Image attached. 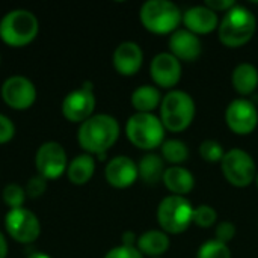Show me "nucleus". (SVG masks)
<instances>
[{"label": "nucleus", "mask_w": 258, "mask_h": 258, "mask_svg": "<svg viewBox=\"0 0 258 258\" xmlns=\"http://www.w3.org/2000/svg\"><path fill=\"white\" fill-rule=\"evenodd\" d=\"M119 124L107 113H97L79 127L77 141L88 154H104L118 139Z\"/></svg>", "instance_id": "f257e3e1"}, {"label": "nucleus", "mask_w": 258, "mask_h": 258, "mask_svg": "<svg viewBox=\"0 0 258 258\" xmlns=\"http://www.w3.org/2000/svg\"><path fill=\"white\" fill-rule=\"evenodd\" d=\"M257 29L255 15L243 8V6H233L230 11L225 12L222 20L218 26L219 41L227 47H242L251 41Z\"/></svg>", "instance_id": "f03ea898"}, {"label": "nucleus", "mask_w": 258, "mask_h": 258, "mask_svg": "<svg viewBox=\"0 0 258 258\" xmlns=\"http://www.w3.org/2000/svg\"><path fill=\"white\" fill-rule=\"evenodd\" d=\"M195 118L194 98L180 89L168 92L160 103V121L169 132L186 130Z\"/></svg>", "instance_id": "7ed1b4c3"}, {"label": "nucleus", "mask_w": 258, "mask_h": 258, "mask_svg": "<svg viewBox=\"0 0 258 258\" xmlns=\"http://www.w3.org/2000/svg\"><path fill=\"white\" fill-rule=\"evenodd\" d=\"M39 23L27 9H12L0 20V38L12 47L26 45L38 35Z\"/></svg>", "instance_id": "20e7f679"}, {"label": "nucleus", "mask_w": 258, "mask_h": 258, "mask_svg": "<svg viewBox=\"0 0 258 258\" xmlns=\"http://www.w3.org/2000/svg\"><path fill=\"white\" fill-rule=\"evenodd\" d=\"M144 27L153 33L165 35L174 33L183 20L178 6L169 0H148L142 5L139 12Z\"/></svg>", "instance_id": "39448f33"}, {"label": "nucleus", "mask_w": 258, "mask_h": 258, "mask_svg": "<svg viewBox=\"0 0 258 258\" xmlns=\"http://www.w3.org/2000/svg\"><path fill=\"white\" fill-rule=\"evenodd\" d=\"M128 141L141 150H154L163 144L165 127L162 121L153 113L136 112L125 125Z\"/></svg>", "instance_id": "423d86ee"}, {"label": "nucleus", "mask_w": 258, "mask_h": 258, "mask_svg": "<svg viewBox=\"0 0 258 258\" xmlns=\"http://www.w3.org/2000/svg\"><path fill=\"white\" fill-rule=\"evenodd\" d=\"M194 207L186 197L169 195L163 198L157 207V222L162 231L169 234H181L192 224Z\"/></svg>", "instance_id": "0eeeda50"}, {"label": "nucleus", "mask_w": 258, "mask_h": 258, "mask_svg": "<svg viewBox=\"0 0 258 258\" xmlns=\"http://www.w3.org/2000/svg\"><path fill=\"white\" fill-rule=\"evenodd\" d=\"M222 174L228 183L237 187H246L257 177V166L249 153L234 148L225 153L221 160Z\"/></svg>", "instance_id": "6e6552de"}, {"label": "nucleus", "mask_w": 258, "mask_h": 258, "mask_svg": "<svg viewBox=\"0 0 258 258\" xmlns=\"http://www.w3.org/2000/svg\"><path fill=\"white\" fill-rule=\"evenodd\" d=\"M5 227L11 234V237L20 243L35 242L41 233V224L36 215L24 207L11 209L6 213Z\"/></svg>", "instance_id": "1a4fd4ad"}, {"label": "nucleus", "mask_w": 258, "mask_h": 258, "mask_svg": "<svg viewBox=\"0 0 258 258\" xmlns=\"http://www.w3.org/2000/svg\"><path fill=\"white\" fill-rule=\"evenodd\" d=\"M35 165L39 175L44 177L45 180L57 178L68 168L67 153L59 142L54 141L44 142L36 151Z\"/></svg>", "instance_id": "9d476101"}, {"label": "nucleus", "mask_w": 258, "mask_h": 258, "mask_svg": "<svg viewBox=\"0 0 258 258\" xmlns=\"http://www.w3.org/2000/svg\"><path fill=\"white\" fill-rule=\"evenodd\" d=\"M95 109V95L92 91V85L85 82L82 88L71 91L62 101V113L68 121L83 122Z\"/></svg>", "instance_id": "9b49d317"}, {"label": "nucleus", "mask_w": 258, "mask_h": 258, "mask_svg": "<svg viewBox=\"0 0 258 258\" xmlns=\"http://www.w3.org/2000/svg\"><path fill=\"white\" fill-rule=\"evenodd\" d=\"M225 121L234 133L249 135L258 125L257 107L246 98H236L227 107Z\"/></svg>", "instance_id": "f8f14e48"}, {"label": "nucleus", "mask_w": 258, "mask_h": 258, "mask_svg": "<svg viewBox=\"0 0 258 258\" xmlns=\"http://www.w3.org/2000/svg\"><path fill=\"white\" fill-rule=\"evenodd\" d=\"M2 97L8 106L23 110L35 103L36 88L24 76H11L2 85Z\"/></svg>", "instance_id": "ddd939ff"}, {"label": "nucleus", "mask_w": 258, "mask_h": 258, "mask_svg": "<svg viewBox=\"0 0 258 258\" xmlns=\"http://www.w3.org/2000/svg\"><path fill=\"white\" fill-rule=\"evenodd\" d=\"M150 74L160 88H172L181 79V63L174 54L163 51L153 57Z\"/></svg>", "instance_id": "4468645a"}, {"label": "nucleus", "mask_w": 258, "mask_h": 258, "mask_svg": "<svg viewBox=\"0 0 258 258\" xmlns=\"http://www.w3.org/2000/svg\"><path fill=\"white\" fill-rule=\"evenodd\" d=\"M104 175L109 184L118 189H124L132 186L139 177L138 165L127 156H116L112 160H109Z\"/></svg>", "instance_id": "2eb2a0df"}, {"label": "nucleus", "mask_w": 258, "mask_h": 258, "mask_svg": "<svg viewBox=\"0 0 258 258\" xmlns=\"http://www.w3.org/2000/svg\"><path fill=\"white\" fill-rule=\"evenodd\" d=\"M113 67L122 76H133L139 71L144 60V53L139 44L133 41L121 42L113 51Z\"/></svg>", "instance_id": "dca6fc26"}, {"label": "nucleus", "mask_w": 258, "mask_h": 258, "mask_svg": "<svg viewBox=\"0 0 258 258\" xmlns=\"http://www.w3.org/2000/svg\"><path fill=\"white\" fill-rule=\"evenodd\" d=\"M201 41L198 35L189 32L187 29L175 30L169 36V53L174 54L178 60L192 62L200 57L201 54Z\"/></svg>", "instance_id": "f3484780"}, {"label": "nucleus", "mask_w": 258, "mask_h": 258, "mask_svg": "<svg viewBox=\"0 0 258 258\" xmlns=\"http://www.w3.org/2000/svg\"><path fill=\"white\" fill-rule=\"evenodd\" d=\"M183 23L189 32L195 35H206L219 26V17L215 11L201 5L189 8L183 15Z\"/></svg>", "instance_id": "a211bd4d"}, {"label": "nucleus", "mask_w": 258, "mask_h": 258, "mask_svg": "<svg viewBox=\"0 0 258 258\" xmlns=\"http://www.w3.org/2000/svg\"><path fill=\"white\" fill-rule=\"evenodd\" d=\"M162 181L172 192V195H180V197H184L186 194H189L195 186V178L192 172L183 166L166 168Z\"/></svg>", "instance_id": "6ab92c4d"}, {"label": "nucleus", "mask_w": 258, "mask_h": 258, "mask_svg": "<svg viewBox=\"0 0 258 258\" xmlns=\"http://www.w3.org/2000/svg\"><path fill=\"white\" fill-rule=\"evenodd\" d=\"M136 248L142 255L145 254L151 258H159L169 249V237L165 231L150 230L138 237Z\"/></svg>", "instance_id": "aec40b11"}, {"label": "nucleus", "mask_w": 258, "mask_h": 258, "mask_svg": "<svg viewBox=\"0 0 258 258\" xmlns=\"http://www.w3.org/2000/svg\"><path fill=\"white\" fill-rule=\"evenodd\" d=\"M231 83H233V88L242 95H248L254 92L258 86V70L252 63H248V62L239 63L233 70Z\"/></svg>", "instance_id": "412c9836"}, {"label": "nucleus", "mask_w": 258, "mask_h": 258, "mask_svg": "<svg viewBox=\"0 0 258 258\" xmlns=\"http://www.w3.org/2000/svg\"><path fill=\"white\" fill-rule=\"evenodd\" d=\"M165 171V160L154 153L145 154L138 163V174L147 184H157L162 181Z\"/></svg>", "instance_id": "4be33fe9"}, {"label": "nucleus", "mask_w": 258, "mask_h": 258, "mask_svg": "<svg viewBox=\"0 0 258 258\" xmlns=\"http://www.w3.org/2000/svg\"><path fill=\"white\" fill-rule=\"evenodd\" d=\"M160 103H162L160 91L151 85H142L136 88L132 94V104L136 109V112L141 113H151L154 109L160 106Z\"/></svg>", "instance_id": "5701e85b"}, {"label": "nucleus", "mask_w": 258, "mask_h": 258, "mask_svg": "<svg viewBox=\"0 0 258 258\" xmlns=\"http://www.w3.org/2000/svg\"><path fill=\"white\" fill-rule=\"evenodd\" d=\"M95 171V160L91 154L76 156L67 168V175L74 184H85L91 180Z\"/></svg>", "instance_id": "b1692460"}, {"label": "nucleus", "mask_w": 258, "mask_h": 258, "mask_svg": "<svg viewBox=\"0 0 258 258\" xmlns=\"http://www.w3.org/2000/svg\"><path fill=\"white\" fill-rule=\"evenodd\" d=\"M162 157H163V160L172 163L174 166H178L180 163L187 160L189 148L180 139L163 141V144H162Z\"/></svg>", "instance_id": "393cba45"}, {"label": "nucleus", "mask_w": 258, "mask_h": 258, "mask_svg": "<svg viewBox=\"0 0 258 258\" xmlns=\"http://www.w3.org/2000/svg\"><path fill=\"white\" fill-rule=\"evenodd\" d=\"M197 258H231V251L227 243L212 239L200 246Z\"/></svg>", "instance_id": "a878e982"}, {"label": "nucleus", "mask_w": 258, "mask_h": 258, "mask_svg": "<svg viewBox=\"0 0 258 258\" xmlns=\"http://www.w3.org/2000/svg\"><path fill=\"white\" fill-rule=\"evenodd\" d=\"M26 200V190L17 184V183H9L3 189V201L9 209H20L23 207V203Z\"/></svg>", "instance_id": "bb28decb"}, {"label": "nucleus", "mask_w": 258, "mask_h": 258, "mask_svg": "<svg viewBox=\"0 0 258 258\" xmlns=\"http://www.w3.org/2000/svg\"><path fill=\"white\" fill-rule=\"evenodd\" d=\"M218 219V213L212 206L201 204L197 209H194V218L192 222H195L201 228H210Z\"/></svg>", "instance_id": "cd10ccee"}, {"label": "nucleus", "mask_w": 258, "mask_h": 258, "mask_svg": "<svg viewBox=\"0 0 258 258\" xmlns=\"http://www.w3.org/2000/svg\"><path fill=\"white\" fill-rule=\"evenodd\" d=\"M200 154L206 162H221L225 156V151L218 141L207 139L200 145Z\"/></svg>", "instance_id": "c85d7f7f"}, {"label": "nucleus", "mask_w": 258, "mask_h": 258, "mask_svg": "<svg viewBox=\"0 0 258 258\" xmlns=\"http://www.w3.org/2000/svg\"><path fill=\"white\" fill-rule=\"evenodd\" d=\"M215 239L222 242V243H228L234 239L236 236V225L230 221H224L216 227V233H215Z\"/></svg>", "instance_id": "c756f323"}, {"label": "nucleus", "mask_w": 258, "mask_h": 258, "mask_svg": "<svg viewBox=\"0 0 258 258\" xmlns=\"http://www.w3.org/2000/svg\"><path fill=\"white\" fill-rule=\"evenodd\" d=\"M104 258H142V254L139 252V249L136 246H125V245H121V246H116V248H112Z\"/></svg>", "instance_id": "7c9ffc66"}, {"label": "nucleus", "mask_w": 258, "mask_h": 258, "mask_svg": "<svg viewBox=\"0 0 258 258\" xmlns=\"http://www.w3.org/2000/svg\"><path fill=\"white\" fill-rule=\"evenodd\" d=\"M47 189V180L41 175H36V177H32L29 181H27V186H26V194H29L30 197H39L44 194V190Z\"/></svg>", "instance_id": "2f4dec72"}, {"label": "nucleus", "mask_w": 258, "mask_h": 258, "mask_svg": "<svg viewBox=\"0 0 258 258\" xmlns=\"http://www.w3.org/2000/svg\"><path fill=\"white\" fill-rule=\"evenodd\" d=\"M15 135V125L14 122L3 113H0V144H5L11 141Z\"/></svg>", "instance_id": "473e14b6"}, {"label": "nucleus", "mask_w": 258, "mask_h": 258, "mask_svg": "<svg viewBox=\"0 0 258 258\" xmlns=\"http://www.w3.org/2000/svg\"><path fill=\"white\" fill-rule=\"evenodd\" d=\"M204 5L218 14L219 11H222V12L230 11L233 6H236V2L234 0H206Z\"/></svg>", "instance_id": "72a5a7b5"}, {"label": "nucleus", "mask_w": 258, "mask_h": 258, "mask_svg": "<svg viewBox=\"0 0 258 258\" xmlns=\"http://www.w3.org/2000/svg\"><path fill=\"white\" fill-rule=\"evenodd\" d=\"M136 242H138V239H136V234L133 231H125L122 234V245H125V246H135Z\"/></svg>", "instance_id": "f704fd0d"}, {"label": "nucleus", "mask_w": 258, "mask_h": 258, "mask_svg": "<svg viewBox=\"0 0 258 258\" xmlns=\"http://www.w3.org/2000/svg\"><path fill=\"white\" fill-rule=\"evenodd\" d=\"M6 254H8V243H6L5 236L0 231V258H6Z\"/></svg>", "instance_id": "c9c22d12"}, {"label": "nucleus", "mask_w": 258, "mask_h": 258, "mask_svg": "<svg viewBox=\"0 0 258 258\" xmlns=\"http://www.w3.org/2000/svg\"><path fill=\"white\" fill-rule=\"evenodd\" d=\"M27 258H51L50 255H47V254H44V252H32L30 255Z\"/></svg>", "instance_id": "e433bc0d"}, {"label": "nucleus", "mask_w": 258, "mask_h": 258, "mask_svg": "<svg viewBox=\"0 0 258 258\" xmlns=\"http://www.w3.org/2000/svg\"><path fill=\"white\" fill-rule=\"evenodd\" d=\"M255 183H257V187H258V172H257V177H255Z\"/></svg>", "instance_id": "4c0bfd02"}, {"label": "nucleus", "mask_w": 258, "mask_h": 258, "mask_svg": "<svg viewBox=\"0 0 258 258\" xmlns=\"http://www.w3.org/2000/svg\"><path fill=\"white\" fill-rule=\"evenodd\" d=\"M159 258H160V257H159Z\"/></svg>", "instance_id": "58836bf2"}]
</instances>
